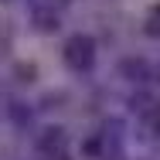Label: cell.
<instances>
[{
  "instance_id": "cell-1",
  "label": "cell",
  "mask_w": 160,
  "mask_h": 160,
  "mask_svg": "<svg viewBox=\"0 0 160 160\" xmlns=\"http://www.w3.org/2000/svg\"><path fill=\"white\" fill-rule=\"evenodd\" d=\"M65 55H68L72 68H89L92 65V41L89 38H72L68 48H65Z\"/></svg>"
},
{
  "instance_id": "cell-2",
  "label": "cell",
  "mask_w": 160,
  "mask_h": 160,
  "mask_svg": "<svg viewBox=\"0 0 160 160\" xmlns=\"http://www.w3.org/2000/svg\"><path fill=\"white\" fill-rule=\"evenodd\" d=\"M41 150L58 157V153L65 150V133H62V129H48V133H44V140H41Z\"/></svg>"
}]
</instances>
